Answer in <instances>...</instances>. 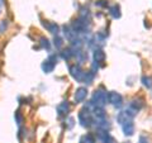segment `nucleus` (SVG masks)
Listing matches in <instances>:
<instances>
[{"instance_id":"obj_1","label":"nucleus","mask_w":152,"mask_h":143,"mask_svg":"<svg viewBox=\"0 0 152 143\" xmlns=\"http://www.w3.org/2000/svg\"><path fill=\"white\" fill-rule=\"evenodd\" d=\"M108 100V93L107 90H104L103 88L96 89L91 95V105L93 107H99V108H104Z\"/></svg>"},{"instance_id":"obj_2","label":"nucleus","mask_w":152,"mask_h":143,"mask_svg":"<svg viewBox=\"0 0 152 143\" xmlns=\"http://www.w3.org/2000/svg\"><path fill=\"white\" fill-rule=\"evenodd\" d=\"M79 123L84 128H89L94 124V117L91 113V109L89 105H85L81 110L79 112Z\"/></svg>"},{"instance_id":"obj_3","label":"nucleus","mask_w":152,"mask_h":143,"mask_svg":"<svg viewBox=\"0 0 152 143\" xmlns=\"http://www.w3.org/2000/svg\"><path fill=\"white\" fill-rule=\"evenodd\" d=\"M70 75L72 76V79L76 80L77 82H84V77H85V71L80 67V65H71L69 67Z\"/></svg>"},{"instance_id":"obj_4","label":"nucleus","mask_w":152,"mask_h":143,"mask_svg":"<svg viewBox=\"0 0 152 143\" xmlns=\"http://www.w3.org/2000/svg\"><path fill=\"white\" fill-rule=\"evenodd\" d=\"M108 101L110 103L114 108H122L123 107V96L117 91L108 93Z\"/></svg>"},{"instance_id":"obj_5","label":"nucleus","mask_w":152,"mask_h":143,"mask_svg":"<svg viewBox=\"0 0 152 143\" xmlns=\"http://www.w3.org/2000/svg\"><path fill=\"white\" fill-rule=\"evenodd\" d=\"M56 61H57V58H56L55 55L50 56L46 61H43V63H42V66H41L42 70H43V72H46V74L52 72L53 69H55V66H56Z\"/></svg>"},{"instance_id":"obj_6","label":"nucleus","mask_w":152,"mask_h":143,"mask_svg":"<svg viewBox=\"0 0 152 143\" xmlns=\"http://www.w3.org/2000/svg\"><path fill=\"white\" fill-rule=\"evenodd\" d=\"M133 117H134V114L131 113L129 110H122L121 113H118V115H117V120L118 123L122 125V124H124V123H128V122H132L133 120Z\"/></svg>"},{"instance_id":"obj_7","label":"nucleus","mask_w":152,"mask_h":143,"mask_svg":"<svg viewBox=\"0 0 152 143\" xmlns=\"http://www.w3.org/2000/svg\"><path fill=\"white\" fill-rule=\"evenodd\" d=\"M56 110H57V115H58V117H66V115H69V113L71 110L70 103L67 101V100H64V101H61L58 105H57Z\"/></svg>"},{"instance_id":"obj_8","label":"nucleus","mask_w":152,"mask_h":143,"mask_svg":"<svg viewBox=\"0 0 152 143\" xmlns=\"http://www.w3.org/2000/svg\"><path fill=\"white\" fill-rule=\"evenodd\" d=\"M142 108H143V100L142 99H133L132 101L129 103V108H128V110L136 115V114L138 113Z\"/></svg>"},{"instance_id":"obj_9","label":"nucleus","mask_w":152,"mask_h":143,"mask_svg":"<svg viewBox=\"0 0 152 143\" xmlns=\"http://www.w3.org/2000/svg\"><path fill=\"white\" fill-rule=\"evenodd\" d=\"M88 96V89L86 88H77L74 94L75 103H83Z\"/></svg>"},{"instance_id":"obj_10","label":"nucleus","mask_w":152,"mask_h":143,"mask_svg":"<svg viewBox=\"0 0 152 143\" xmlns=\"http://www.w3.org/2000/svg\"><path fill=\"white\" fill-rule=\"evenodd\" d=\"M42 24H43V27L46 28L48 32H51L52 34H58V32H60V27L57 23L55 22H50V20H43L42 22Z\"/></svg>"},{"instance_id":"obj_11","label":"nucleus","mask_w":152,"mask_h":143,"mask_svg":"<svg viewBox=\"0 0 152 143\" xmlns=\"http://www.w3.org/2000/svg\"><path fill=\"white\" fill-rule=\"evenodd\" d=\"M98 137H99V141H100L99 143H115L114 138L105 131H99Z\"/></svg>"},{"instance_id":"obj_12","label":"nucleus","mask_w":152,"mask_h":143,"mask_svg":"<svg viewBox=\"0 0 152 143\" xmlns=\"http://www.w3.org/2000/svg\"><path fill=\"white\" fill-rule=\"evenodd\" d=\"M93 57H94V62L96 63V65L103 63L104 61H105V53H104L103 50H99V48H96V50L94 51Z\"/></svg>"},{"instance_id":"obj_13","label":"nucleus","mask_w":152,"mask_h":143,"mask_svg":"<svg viewBox=\"0 0 152 143\" xmlns=\"http://www.w3.org/2000/svg\"><path fill=\"white\" fill-rule=\"evenodd\" d=\"M122 129H123V133H124L126 136H128V137L133 136V133H134V124H133V120L122 124Z\"/></svg>"},{"instance_id":"obj_14","label":"nucleus","mask_w":152,"mask_h":143,"mask_svg":"<svg viewBox=\"0 0 152 143\" xmlns=\"http://www.w3.org/2000/svg\"><path fill=\"white\" fill-rule=\"evenodd\" d=\"M61 57H62L64 60L66 61H70L72 57H75V51L72 48H64L62 51H61Z\"/></svg>"},{"instance_id":"obj_15","label":"nucleus","mask_w":152,"mask_h":143,"mask_svg":"<svg viewBox=\"0 0 152 143\" xmlns=\"http://www.w3.org/2000/svg\"><path fill=\"white\" fill-rule=\"evenodd\" d=\"M109 13H110V15H112L114 19L121 18V8H119V5H117V4L112 5L110 8H109Z\"/></svg>"},{"instance_id":"obj_16","label":"nucleus","mask_w":152,"mask_h":143,"mask_svg":"<svg viewBox=\"0 0 152 143\" xmlns=\"http://www.w3.org/2000/svg\"><path fill=\"white\" fill-rule=\"evenodd\" d=\"M79 143H96V142H95L94 136L90 134V133H88V134H84L81 138H80Z\"/></svg>"},{"instance_id":"obj_17","label":"nucleus","mask_w":152,"mask_h":143,"mask_svg":"<svg viewBox=\"0 0 152 143\" xmlns=\"http://www.w3.org/2000/svg\"><path fill=\"white\" fill-rule=\"evenodd\" d=\"M142 84H143V86H146L147 89H151L152 88V76H142Z\"/></svg>"},{"instance_id":"obj_18","label":"nucleus","mask_w":152,"mask_h":143,"mask_svg":"<svg viewBox=\"0 0 152 143\" xmlns=\"http://www.w3.org/2000/svg\"><path fill=\"white\" fill-rule=\"evenodd\" d=\"M39 45H41L42 48H45V50H50V48H51V43H50V41L47 39L46 37H41Z\"/></svg>"},{"instance_id":"obj_19","label":"nucleus","mask_w":152,"mask_h":143,"mask_svg":"<svg viewBox=\"0 0 152 143\" xmlns=\"http://www.w3.org/2000/svg\"><path fill=\"white\" fill-rule=\"evenodd\" d=\"M53 42H55V47H56L57 50H61V48H62L64 41H62V38H61V37L56 36V37H55V39H53Z\"/></svg>"},{"instance_id":"obj_20","label":"nucleus","mask_w":152,"mask_h":143,"mask_svg":"<svg viewBox=\"0 0 152 143\" xmlns=\"http://www.w3.org/2000/svg\"><path fill=\"white\" fill-rule=\"evenodd\" d=\"M138 143H151V141L147 136H141L140 139H138Z\"/></svg>"},{"instance_id":"obj_21","label":"nucleus","mask_w":152,"mask_h":143,"mask_svg":"<svg viewBox=\"0 0 152 143\" xmlns=\"http://www.w3.org/2000/svg\"><path fill=\"white\" fill-rule=\"evenodd\" d=\"M15 119H17V123H18V124H20V123H22V115L19 114V112L15 113Z\"/></svg>"},{"instance_id":"obj_22","label":"nucleus","mask_w":152,"mask_h":143,"mask_svg":"<svg viewBox=\"0 0 152 143\" xmlns=\"http://www.w3.org/2000/svg\"><path fill=\"white\" fill-rule=\"evenodd\" d=\"M96 4H98L99 7H107V5H108V3L105 1V0H99V1H98Z\"/></svg>"},{"instance_id":"obj_23","label":"nucleus","mask_w":152,"mask_h":143,"mask_svg":"<svg viewBox=\"0 0 152 143\" xmlns=\"http://www.w3.org/2000/svg\"><path fill=\"white\" fill-rule=\"evenodd\" d=\"M123 143H131V142H123Z\"/></svg>"}]
</instances>
